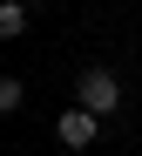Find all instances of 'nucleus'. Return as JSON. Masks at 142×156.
<instances>
[{
	"mask_svg": "<svg viewBox=\"0 0 142 156\" xmlns=\"http://www.w3.org/2000/svg\"><path fill=\"white\" fill-rule=\"evenodd\" d=\"M27 7H47V0H27Z\"/></svg>",
	"mask_w": 142,
	"mask_h": 156,
	"instance_id": "39448f33",
	"label": "nucleus"
},
{
	"mask_svg": "<svg viewBox=\"0 0 142 156\" xmlns=\"http://www.w3.org/2000/svg\"><path fill=\"white\" fill-rule=\"evenodd\" d=\"M74 102H81V109H95V115H115V109H122V75H115V68H81Z\"/></svg>",
	"mask_w": 142,
	"mask_h": 156,
	"instance_id": "f257e3e1",
	"label": "nucleus"
},
{
	"mask_svg": "<svg viewBox=\"0 0 142 156\" xmlns=\"http://www.w3.org/2000/svg\"><path fill=\"white\" fill-rule=\"evenodd\" d=\"M54 136H61V149H95V136H102V115L74 102V109H68L61 122H54Z\"/></svg>",
	"mask_w": 142,
	"mask_h": 156,
	"instance_id": "f03ea898",
	"label": "nucleus"
},
{
	"mask_svg": "<svg viewBox=\"0 0 142 156\" xmlns=\"http://www.w3.org/2000/svg\"><path fill=\"white\" fill-rule=\"evenodd\" d=\"M27 20H34V7H27V0H0V41H20Z\"/></svg>",
	"mask_w": 142,
	"mask_h": 156,
	"instance_id": "7ed1b4c3",
	"label": "nucleus"
},
{
	"mask_svg": "<svg viewBox=\"0 0 142 156\" xmlns=\"http://www.w3.org/2000/svg\"><path fill=\"white\" fill-rule=\"evenodd\" d=\"M20 102H27V88H20V75H7V82H0V115H14Z\"/></svg>",
	"mask_w": 142,
	"mask_h": 156,
	"instance_id": "20e7f679",
	"label": "nucleus"
}]
</instances>
